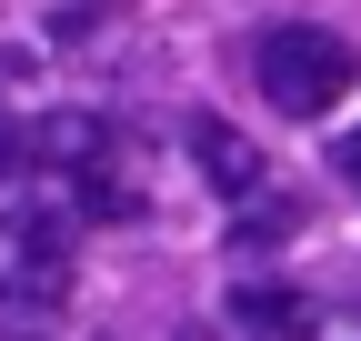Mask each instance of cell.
<instances>
[{"label": "cell", "mask_w": 361, "mask_h": 341, "mask_svg": "<svg viewBox=\"0 0 361 341\" xmlns=\"http://www.w3.org/2000/svg\"><path fill=\"white\" fill-rule=\"evenodd\" d=\"M30 151L51 161V170H90V161H111L121 141H111V120H90V111H51V120L30 131Z\"/></svg>", "instance_id": "277c9868"}, {"label": "cell", "mask_w": 361, "mask_h": 341, "mask_svg": "<svg viewBox=\"0 0 361 341\" xmlns=\"http://www.w3.org/2000/svg\"><path fill=\"white\" fill-rule=\"evenodd\" d=\"M30 161H40L30 141H11V131H0V181H11V170H30Z\"/></svg>", "instance_id": "9c48e42d"}, {"label": "cell", "mask_w": 361, "mask_h": 341, "mask_svg": "<svg viewBox=\"0 0 361 341\" xmlns=\"http://www.w3.org/2000/svg\"><path fill=\"white\" fill-rule=\"evenodd\" d=\"M251 80H261V101L281 111V120H322V111L351 101L361 61H351L341 30H322V20H281V30L251 40Z\"/></svg>", "instance_id": "6da1fadb"}, {"label": "cell", "mask_w": 361, "mask_h": 341, "mask_svg": "<svg viewBox=\"0 0 361 341\" xmlns=\"http://www.w3.org/2000/svg\"><path fill=\"white\" fill-rule=\"evenodd\" d=\"M61 291H71V271H61V231L40 221V231H30V261L0 281V331H11V341L61 331Z\"/></svg>", "instance_id": "7a4b0ae2"}, {"label": "cell", "mask_w": 361, "mask_h": 341, "mask_svg": "<svg viewBox=\"0 0 361 341\" xmlns=\"http://www.w3.org/2000/svg\"><path fill=\"white\" fill-rule=\"evenodd\" d=\"M301 231V201H251V221H241V241H291Z\"/></svg>", "instance_id": "52a82bcc"}, {"label": "cell", "mask_w": 361, "mask_h": 341, "mask_svg": "<svg viewBox=\"0 0 361 341\" xmlns=\"http://www.w3.org/2000/svg\"><path fill=\"white\" fill-rule=\"evenodd\" d=\"M331 170H341L351 191H361V131H341V141H331Z\"/></svg>", "instance_id": "ba28073f"}, {"label": "cell", "mask_w": 361, "mask_h": 341, "mask_svg": "<svg viewBox=\"0 0 361 341\" xmlns=\"http://www.w3.org/2000/svg\"><path fill=\"white\" fill-rule=\"evenodd\" d=\"M71 191H80V211H90V221H141V211H151L141 170H130L121 151H111V161H90V170H71Z\"/></svg>", "instance_id": "5b68a950"}, {"label": "cell", "mask_w": 361, "mask_h": 341, "mask_svg": "<svg viewBox=\"0 0 361 341\" xmlns=\"http://www.w3.org/2000/svg\"><path fill=\"white\" fill-rule=\"evenodd\" d=\"M191 161H201V181H211V191L261 201V151L231 131V120H191Z\"/></svg>", "instance_id": "3957f363"}, {"label": "cell", "mask_w": 361, "mask_h": 341, "mask_svg": "<svg viewBox=\"0 0 361 341\" xmlns=\"http://www.w3.org/2000/svg\"><path fill=\"white\" fill-rule=\"evenodd\" d=\"M241 331L251 341H311V302L301 291H241Z\"/></svg>", "instance_id": "8992f818"}]
</instances>
